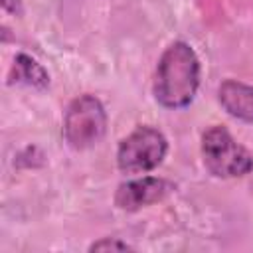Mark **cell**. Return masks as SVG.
Wrapping results in <instances>:
<instances>
[{"instance_id":"obj_1","label":"cell","mask_w":253,"mask_h":253,"mask_svg":"<svg viewBox=\"0 0 253 253\" xmlns=\"http://www.w3.org/2000/svg\"><path fill=\"white\" fill-rule=\"evenodd\" d=\"M200 57L186 42L170 43L156 65L152 95L164 109H186L200 87Z\"/></svg>"},{"instance_id":"obj_2","label":"cell","mask_w":253,"mask_h":253,"mask_svg":"<svg viewBox=\"0 0 253 253\" xmlns=\"http://www.w3.org/2000/svg\"><path fill=\"white\" fill-rule=\"evenodd\" d=\"M202 160L206 170L215 178H241L253 170V154L221 125L204 130Z\"/></svg>"},{"instance_id":"obj_3","label":"cell","mask_w":253,"mask_h":253,"mask_svg":"<svg viewBox=\"0 0 253 253\" xmlns=\"http://www.w3.org/2000/svg\"><path fill=\"white\" fill-rule=\"evenodd\" d=\"M166 136L150 125H140L119 142L117 166L123 174L142 176L158 168L166 158Z\"/></svg>"},{"instance_id":"obj_4","label":"cell","mask_w":253,"mask_h":253,"mask_svg":"<svg viewBox=\"0 0 253 253\" xmlns=\"http://www.w3.org/2000/svg\"><path fill=\"white\" fill-rule=\"evenodd\" d=\"M107 130V113L95 95L75 97L63 115V138L73 150H85L97 144Z\"/></svg>"},{"instance_id":"obj_5","label":"cell","mask_w":253,"mask_h":253,"mask_svg":"<svg viewBox=\"0 0 253 253\" xmlns=\"http://www.w3.org/2000/svg\"><path fill=\"white\" fill-rule=\"evenodd\" d=\"M174 186L156 176H140L123 182L115 192V206L125 211H136L140 208L162 202Z\"/></svg>"},{"instance_id":"obj_6","label":"cell","mask_w":253,"mask_h":253,"mask_svg":"<svg viewBox=\"0 0 253 253\" xmlns=\"http://www.w3.org/2000/svg\"><path fill=\"white\" fill-rule=\"evenodd\" d=\"M217 99L227 115L253 125V85L225 79L217 89Z\"/></svg>"},{"instance_id":"obj_7","label":"cell","mask_w":253,"mask_h":253,"mask_svg":"<svg viewBox=\"0 0 253 253\" xmlns=\"http://www.w3.org/2000/svg\"><path fill=\"white\" fill-rule=\"evenodd\" d=\"M10 83H24L30 87L43 89L49 85V75L34 57L26 53H18L14 59L12 73H10Z\"/></svg>"},{"instance_id":"obj_8","label":"cell","mask_w":253,"mask_h":253,"mask_svg":"<svg viewBox=\"0 0 253 253\" xmlns=\"http://www.w3.org/2000/svg\"><path fill=\"white\" fill-rule=\"evenodd\" d=\"M128 251V249H132L126 241H121V239H117V237H103V239H99V241H95L91 247H89V251Z\"/></svg>"},{"instance_id":"obj_9","label":"cell","mask_w":253,"mask_h":253,"mask_svg":"<svg viewBox=\"0 0 253 253\" xmlns=\"http://www.w3.org/2000/svg\"><path fill=\"white\" fill-rule=\"evenodd\" d=\"M2 10L14 16H22V0H2Z\"/></svg>"}]
</instances>
